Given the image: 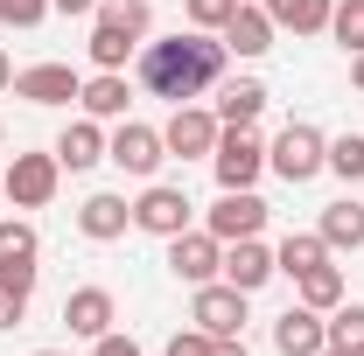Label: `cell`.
I'll return each mask as SVG.
<instances>
[{"mask_svg": "<svg viewBox=\"0 0 364 356\" xmlns=\"http://www.w3.org/2000/svg\"><path fill=\"white\" fill-rule=\"evenodd\" d=\"M225 56H231L225 35H203V28H176L161 43H140V91L168 98V105H196L225 77Z\"/></svg>", "mask_w": 364, "mask_h": 356, "instance_id": "obj_1", "label": "cell"}, {"mask_svg": "<svg viewBox=\"0 0 364 356\" xmlns=\"http://www.w3.org/2000/svg\"><path fill=\"white\" fill-rule=\"evenodd\" d=\"M267 168H273L280 182H294V189H301V182H316L322 168H329V133L309 126V119H287V126L273 133V147H267Z\"/></svg>", "mask_w": 364, "mask_h": 356, "instance_id": "obj_2", "label": "cell"}, {"mask_svg": "<svg viewBox=\"0 0 364 356\" xmlns=\"http://www.w3.org/2000/svg\"><path fill=\"white\" fill-rule=\"evenodd\" d=\"M56 182H63V161L56 154H14L7 175H0V196L14 210H49L56 203Z\"/></svg>", "mask_w": 364, "mask_h": 356, "instance_id": "obj_3", "label": "cell"}, {"mask_svg": "<svg viewBox=\"0 0 364 356\" xmlns=\"http://www.w3.org/2000/svg\"><path fill=\"white\" fill-rule=\"evenodd\" d=\"M210 168H218V189H252L267 175V140L252 126H225L218 147H210Z\"/></svg>", "mask_w": 364, "mask_h": 356, "instance_id": "obj_4", "label": "cell"}, {"mask_svg": "<svg viewBox=\"0 0 364 356\" xmlns=\"http://www.w3.org/2000/svg\"><path fill=\"white\" fill-rule=\"evenodd\" d=\"M105 161H112L119 175H134V182H154V168L168 161V147H161V133H154V126L119 119V126L105 133Z\"/></svg>", "mask_w": 364, "mask_h": 356, "instance_id": "obj_5", "label": "cell"}, {"mask_svg": "<svg viewBox=\"0 0 364 356\" xmlns=\"http://www.w3.org/2000/svg\"><path fill=\"white\" fill-rule=\"evenodd\" d=\"M203 230H210L218 245H238V238H259V230H267V196H259V189H218V203H210Z\"/></svg>", "mask_w": 364, "mask_h": 356, "instance_id": "obj_6", "label": "cell"}, {"mask_svg": "<svg viewBox=\"0 0 364 356\" xmlns=\"http://www.w3.org/2000/svg\"><path fill=\"white\" fill-rule=\"evenodd\" d=\"M218 133H225V119H218L210 105H176L168 126H161V147H168L176 161H210Z\"/></svg>", "mask_w": 364, "mask_h": 356, "instance_id": "obj_7", "label": "cell"}, {"mask_svg": "<svg viewBox=\"0 0 364 356\" xmlns=\"http://www.w3.org/2000/svg\"><path fill=\"white\" fill-rule=\"evenodd\" d=\"M189 217H196V203L176 182H147L134 203V230H147V238H176V230H189Z\"/></svg>", "mask_w": 364, "mask_h": 356, "instance_id": "obj_8", "label": "cell"}, {"mask_svg": "<svg viewBox=\"0 0 364 356\" xmlns=\"http://www.w3.org/2000/svg\"><path fill=\"white\" fill-rule=\"evenodd\" d=\"M168 272H176L182 287H210V279L225 272V245H218L210 230H176V238H168Z\"/></svg>", "mask_w": 364, "mask_h": 356, "instance_id": "obj_9", "label": "cell"}, {"mask_svg": "<svg viewBox=\"0 0 364 356\" xmlns=\"http://www.w3.org/2000/svg\"><path fill=\"white\" fill-rule=\"evenodd\" d=\"M245 301H252V294H238L231 279H210V287H196L189 321H196L203 335H245Z\"/></svg>", "mask_w": 364, "mask_h": 356, "instance_id": "obj_10", "label": "cell"}, {"mask_svg": "<svg viewBox=\"0 0 364 356\" xmlns=\"http://www.w3.org/2000/svg\"><path fill=\"white\" fill-rule=\"evenodd\" d=\"M36 259H43V238H36V223H21V217H0V279L7 287H28L36 294Z\"/></svg>", "mask_w": 364, "mask_h": 356, "instance_id": "obj_11", "label": "cell"}, {"mask_svg": "<svg viewBox=\"0 0 364 356\" xmlns=\"http://www.w3.org/2000/svg\"><path fill=\"white\" fill-rule=\"evenodd\" d=\"M77 91H85V77L70 63H28V70H14V98H28V105H77Z\"/></svg>", "mask_w": 364, "mask_h": 356, "instance_id": "obj_12", "label": "cell"}, {"mask_svg": "<svg viewBox=\"0 0 364 356\" xmlns=\"http://www.w3.org/2000/svg\"><path fill=\"white\" fill-rule=\"evenodd\" d=\"M112 321H119V301H112V287H70V294H63V328H70V335L98 343Z\"/></svg>", "mask_w": 364, "mask_h": 356, "instance_id": "obj_13", "label": "cell"}, {"mask_svg": "<svg viewBox=\"0 0 364 356\" xmlns=\"http://www.w3.org/2000/svg\"><path fill=\"white\" fill-rule=\"evenodd\" d=\"M273 350H280V356H322V350H329V321H322L316 308L294 301V308L273 321Z\"/></svg>", "mask_w": 364, "mask_h": 356, "instance_id": "obj_14", "label": "cell"}, {"mask_svg": "<svg viewBox=\"0 0 364 356\" xmlns=\"http://www.w3.org/2000/svg\"><path fill=\"white\" fill-rule=\"evenodd\" d=\"M127 223H134V203L127 196H112V189H98L77 203V230H85L91 245H112V238H127Z\"/></svg>", "mask_w": 364, "mask_h": 356, "instance_id": "obj_15", "label": "cell"}, {"mask_svg": "<svg viewBox=\"0 0 364 356\" xmlns=\"http://www.w3.org/2000/svg\"><path fill=\"white\" fill-rule=\"evenodd\" d=\"M218 35H225V49L238 56V63H252V56H267V49H273V14H267V7H252V0H238V14H231Z\"/></svg>", "mask_w": 364, "mask_h": 356, "instance_id": "obj_16", "label": "cell"}, {"mask_svg": "<svg viewBox=\"0 0 364 356\" xmlns=\"http://www.w3.org/2000/svg\"><path fill=\"white\" fill-rule=\"evenodd\" d=\"M77 105H85V119H127V105H134V84H127V70H98V77H85V91H77Z\"/></svg>", "mask_w": 364, "mask_h": 356, "instance_id": "obj_17", "label": "cell"}, {"mask_svg": "<svg viewBox=\"0 0 364 356\" xmlns=\"http://www.w3.org/2000/svg\"><path fill=\"white\" fill-rule=\"evenodd\" d=\"M49 154H56L70 175H85V168H98V161H105V126H98V119H70V126L56 133V147H49Z\"/></svg>", "mask_w": 364, "mask_h": 356, "instance_id": "obj_18", "label": "cell"}, {"mask_svg": "<svg viewBox=\"0 0 364 356\" xmlns=\"http://www.w3.org/2000/svg\"><path fill=\"white\" fill-rule=\"evenodd\" d=\"M218 279H231L238 294H259L273 279V252L259 238H238V245H225V272H218Z\"/></svg>", "mask_w": 364, "mask_h": 356, "instance_id": "obj_19", "label": "cell"}, {"mask_svg": "<svg viewBox=\"0 0 364 356\" xmlns=\"http://www.w3.org/2000/svg\"><path fill=\"white\" fill-rule=\"evenodd\" d=\"M225 126H252L267 112V84L259 77H218V105H210Z\"/></svg>", "mask_w": 364, "mask_h": 356, "instance_id": "obj_20", "label": "cell"}, {"mask_svg": "<svg viewBox=\"0 0 364 356\" xmlns=\"http://www.w3.org/2000/svg\"><path fill=\"white\" fill-rule=\"evenodd\" d=\"M316 230H322L329 252H364V203H358V196H336V203L322 210Z\"/></svg>", "mask_w": 364, "mask_h": 356, "instance_id": "obj_21", "label": "cell"}, {"mask_svg": "<svg viewBox=\"0 0 364 356\" xmlns=\"http://www.w3.org/2000/svg\"><path fill=\"white\" fill-rule=\"evenodd\" d=\"M329 266V245H322V230H287L280 245H273V272H287V279H301V272Z\"/></svg>", "mask_w": 364, "mask_h": 356, "instance_id": "obj_22", "label": "cell"}, {"mask_svg": "<svg viewBox=\"0 0 364 356\" xmlns=\"http://www.w3.org/2000/svg\"><path fill=\"white\" fill-rule=\"evenodd\" d=\"M85 49H91V63H98V70H127V56H140V35H127L119 21H105V14H98Z\"/></svg>", "mask_w": 364, "mask_h": 356, "instance_id": "obj_23", "label": "cell"}, {"mask_svg": "<svg viewBox=\"0 0 364 356\" xmlns=\"http://www.w3.org/2000/svg\"><path fill=\"white\" fill-rule=\"evenodd\" d=\"M273 14V28H294V35H322L329 28V7L336 0H259Z\"/></svg>", "mask_w": 364, "mask_h": 356, "instance_id": "obj_24", "label": "cell"}, {"mask_svg": "<svg viewBox=\"0 0 364 356\" xmlns=\"http://www.w3.org/2000/svg\"><path fill=\"white\" fill-rule=\"evenodd\" d=\"M294 287H301V308H316V314L343 308V272H336V266H316V272H301Z\"/></svg>", "mask_w": 364, "mask_h": 356, "instance_id": "obj_25", "label": "cell"}, {"mask_svg": "<svg viewBox=\"0 0 364 356\" xmlns=\"http://www.w3.org/2000/svg\"><path fill=\"white\" fill-rule=\"evenodd\" d=\"M329 350L364 356V301H343V308H329Z\"/></svg>", "mask_w": 364, "mask_h": 356, "instance_id": "obj_26", "label": "cell"}, {"mask_svg": "<svg viewBox=\"0 0 364 356\" xmlns=\"http://www.w3.org/2000/svg\"><path fill=\"white\" fill-rule=\"evenodd\" d=\"M329 35L358 56L364 49V0H336V7H329Z\"/></svg>", "mask_w": 364, "mask_h": 356, "instance_id": "obj_27", "label": "cell"}, {"mask_svg": "<svg viewBox=\"0 0 364 356\" xmlns=\"http://www.w3.org/2000/svg\"><path fill=\"white\" fill-rule=\"evenodd\" d=\"M329 175L364 182V133H336L329 140Z\"/></svg>", "mask_w": 364, "mask_h": 356, "instance_id": "obj_28", "label": "cell"}, {"mask_svg": "<svg viewBox=\"0 0 364 356\" xmlns=\"http://www.w3.org/2000/svg\"><path fill=\"white\" fill-rule=\"evenodd\" d=\"M98 14H105V21H119V28L140 35V43H147V28H154V7H147V0H98Z\"/></svg>", "mask_w": 364, "mask_h": 356, "instance_id": "obj_29", "label": "cell"}, {"mask_svg": "<svg viewBox=\"0 0 364 356\" xmlns=\"http://www.w3.org/2000/svg\"><path fill=\"white\" fill-rule=\"evenodd\" d=\"M182 14H189V28H203V35H218L231 14H238V0H182Z\"/></svg>", "mask_w": 364, "mask_h": 356, "instance_id": "obj_30", "label": "cell"}, {"mask_svg": "<svg viewBox=\"0 0 364 356\" xmlns=\"http://www.w3.org/2000/svg\"><path fill=\"white\" fill-rule=\"evenodd\" d=\"M43 14H49V0H0L7 28H43Z\"/></svg>", "mask_w": 364, "mask_h": 356, "instance_id": "obj_31", "label": "cell"}, {"mask_svg": "<svg viewBox=\"0 0 364 356\" xmlns=\"http://www.w3.org/2000/svg\"><path fill=\"white\" fill-rule=\"evenodd\" d=\"M28 321V287H7L0 279V328H21Z\"/></svg>", "mask_w": 364, "mask_h": 356, "instance_id": "obj_32", "label": "cell"}, {"mask_svg": "<svg viewBox=\"0 0 364 356\" xmlns=\"http://www.w3.org/2000/svg\"><path fill=\"white\" fill-rule=\"evenodd\" d=\"M210 343L218 335H203V328H176L168 335V356H210Z\"/></svg>", "mask_w": 364, "mask_h": 356, "instance_id": "obj_33", "label": "cell"}, {"mask_svg": "<svg viewBox=\"0 0 364 356\" xmlns=\"http://www.w3.org/2000/svg\"><path fill=\"white\" fill-rule=\"evenodd\" d=\"M91 356H147V350H140L134 335H119V328H105V335L91 343Z\"/></svg>", "mask_w": 364, "mask_h": 356, "instance_id": "obj_34", "label": "cell"}, {"mask_svg": "<svg viewBox=\"0 0 364 356\" xmlns=\"http://www.w3.org/2000/svg\"><path fill=\"white\" fill-rule=\"evenodd\" d=\"M210 356H252V350H245V335H218V343H210Z\"/></svg>", "mask_w": 364, "mask_h": 356, "instance_id": "obj_35", "label": "cell"}, {"mask_svg": "<svg viewBox=\"0 0 364 356\" xmlns=\"http://www.w3.org/2000/svg\"><path fill=\"white\" fill-rule=\"evenodd\" d=\"M49 14H98V0H49Z\"/></svg>", "mask_w": 364, "mask_h": 356, "instance_id": "obj_36", "label": "cell"}, {"mask_svg": "<svg viewBox=\"0 0 364 356\" xmlns=\"http://www.w3.org/2000/svg\"><path fill=\"white\" fill-rule=\"evenodd\" d=\"M0 91H14V56L0 49Z\"/></svg>", "mask_w": 364, "mask_h": 356, "instance_id": "obj_37", "label": "cell"}, {"mask_svg": "<svg viewBox=\"0 0 364 356\" xmlns=\"http://www.w3.org/2000/svg\"><path fill=\"white\" fill-rule=\"evenodd\" d=\"M350 84L364 91V49H358V56H350Z\"/></svg>", "mask_w": 364, "mask_h": 356, "instance_id": "obj_38", "label": "cell"}, {"mask_svg": "<svg viewBox=\"0 0 364 356\" xmlns=\"http://www.w3.org/2000/svg\"><path fill=\"white\" fill-rule=\"evenodd\" d=\"M322 356H350V350H322Z\"/></svg>", "mask_w": 364, "mask_h": 356, "instance_id": "obj_39", "label": "cell"}, {"mask_svg": "<svg viewBox=\"0 0 364 356\" xmlns=\"http://www.w3.org/2000/svg\"><path fill=\"white\" fill-rule=\"evenodd\" d=\"M36 356H63V350H36Z\"/></svg>", "mask_w": 364, "mask_h": 356, "instance_id": "obj_40", "label": "cell"}, {"mask_svg": "<svg viewBox=\"0 0 364 356\" xmlns=\"http://www.w3.org/2000/svg\"><path fill=\"white\" fill-rule=\"evenodd\" d=\"M0 147H7V126H0Z\"/></svg>", "mask_w": 364, "mask_h": 356, "instance_id": "obj_41", "label": "cell"}, {"mask_svg": "<svg viewBox=\"0 0 364 356\" xmlns=\"http://www.w3.org/2000/svg\"><path fill=\"white\" fill-rule=\"evenodd\" d=\"M0 175H7V161H0Z\"/></svg>", "mask_w": 364, "mask_h": 356, "instance_id": "obj_42", "label": "cell"}]
</instances>
